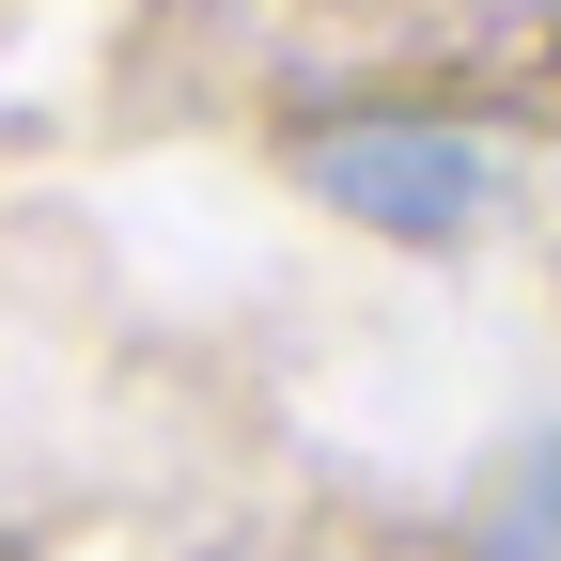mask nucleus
I'll return each mask as SVG.
<instances>
[{"label": "nucleus", "instance_id": "nucleus-1", "mask_svg": "<svg viewBox=\"0 0 561 561\" xmlns=\"http://www.w3.org/2000/svg\"><path fill=\"white\" fill-rule=\"evenodd\" d=\"M312 172L359 203V219H390V234H453L468 203H483V157H468L453 125H343Z\"/></svg>", "mask_w": 561, "mask_h": 561}, {"label": "nucleus", "instance_id": "nucleus-2", "mask_svg": "<svg viewBox=\"0 0 561 561\" xmlns=\"http://www.w3.org/2000/svg\"><path fill=\"white\" fill-rule=\"evenodd\" d=\"M483 561H561V453H530V483L500 500V530H483Z\"/></svg>", "mask_w": 561, "mask_h": 561}]
</instances>
